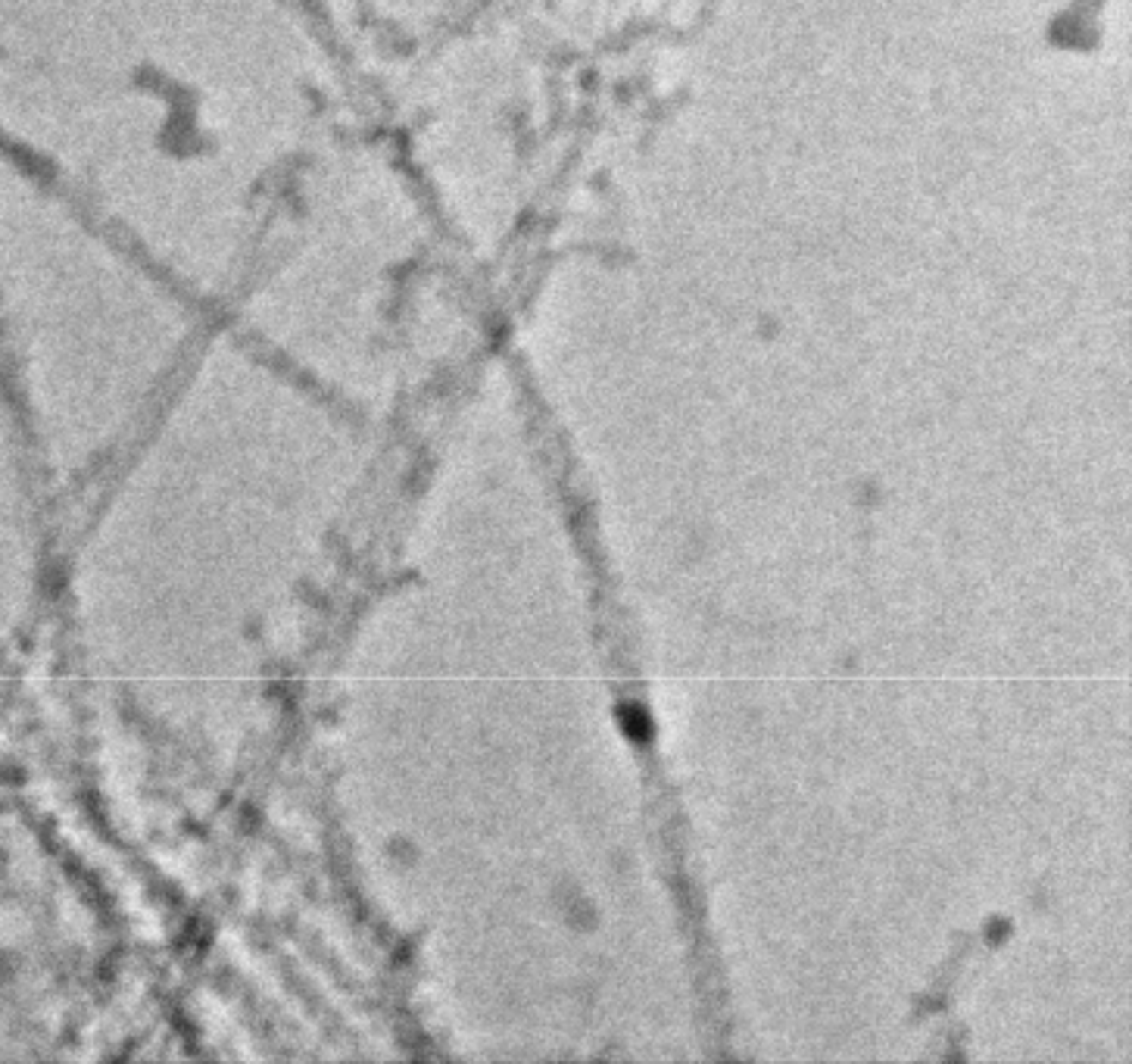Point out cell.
I'll return each instance as SVG.
<instances>
[{"label":"cell","mask_w":1132,"mask_h":1064,"mask_svg":"<svg viewBox=\"0 0 1132 1064\" xmlns=\"http://www.w3.org/2000/svg\"><path fill=\"white\" fill-rule=\"evenodd\" d=\"M621 724H624L627 737H634L636 743H643V740L652 737V721L640 705H627V709H621Z\"/></svg>","instance_id":"cell-1"}]
</instances>
